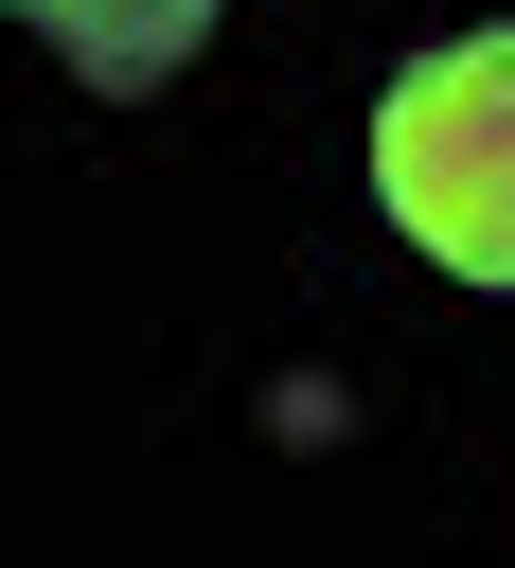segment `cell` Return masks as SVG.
<instances>
[{"mask_svg":"<svg viewBox=\"0 0 515 568\" xmlns=\"http://www.w3.org/2000/svg\"><path fill=\"white\" fill-rule=\"evenodd\" d=\"M373 195L426 266L462 284H515V36H462L426 71H391L373 106Z\"/></svg>","mask_w":515,"mask_h":568,"instance_id":"1","label":"cell"},{"mask_svg":"<svg viewBox=\"0 0 515 568\" xmlns=\"http://www.w3.org/2000/svg\"><path fill=\"white\" fill-rule=\"evenodd\" d=\"M195 36H213V0H53V53H71L89 89H160Z\"/></svg>","mask_w":515,"mask_h":568,"instance_id":"2","label":"cell"},{"mask_svg":"<svg viewBox=\"0 0 515 568\" xmlns=\"http://www.w3.org/2000/svg\"><path fill=\"white\" fill-rule=\"evenodd\" d=\"M36 18H53V0H36Z\"/></svg>","mask_w":515,"mask_h":568,"instance_id":"3","label":"cell"}]
</instances>
